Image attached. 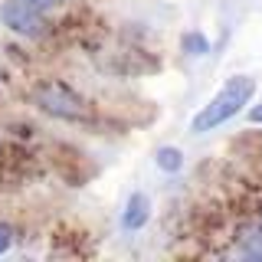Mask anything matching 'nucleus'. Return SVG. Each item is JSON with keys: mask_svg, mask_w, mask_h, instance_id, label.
<instances>
[{"mask_svg": "<svg viewBox=\"0 0 262 262\" xmlns=\"http://www.w3.org/2000/svg\"><path fill=\"white\" fill-rule=\"evenodd\" d=\"M239 256H246V259H262V233L243 236V243H239Z\"/></svg>", "mask_w": 262, "mask_h": 262, "instance_id": "obj_7", "label": "nucleus"}, {"mask_svg": "<svg viewBox=\"0 0 262 262\" xmlns=\"http://www.w3.org/2000/svg\"><path fill=\"white\" fill-rule=\"evenodd\" d=\"M27 4H33V7H43V10H53V7H59L62 0H27Z\"/></svg>", "mask_w": 262, "mask_h": 262, "instance_id": "obj_9", "label": "nucleus"}, {"mask_svg": "<svg viewBox=\"0 0 262 262\" xmlns=\"http://www.w3.org/2000/svg\"><path fill=\"white\" fill-rule=\"evenodd\" d=\"M154 161H158V167H161V170H167V174H174V170L184 167V154H180L177 147H161Z\"/></svg>", "mask_w": 262, "mask_h": 262, "instance_id": "obj_6", "label": "nucleus"}, {"mask_svg": "<svg viewBox=\"0 0 262 262\" xmlns=\"http://www.w3.org/2000/svg\"><path fill=\"white\" fill-rule=\"evenodd\" d=\"M36 102L43 105V112L49 115H56V118H72V121H79V118H85L89 108H85V102L76 95V92H69L66 85H43L36 92Z\"/></svg>", "mask_w": 262, "mask_h": 262, "instance_id": "obj_3", "label": "nucleus"}, {"mask_svg": "<svg viewBox=\"0 0 262 262\" xmlns=\"http://www.w3.org/2000/svg\"><path fill=\"white\" fill-rule=\"evenodd\" d=\"M180 46H184V53H187V56H207V53H210V39L203 36V33H196V30L184 33Z\"/></svg>", "mask_w": 262, "mask_h": 262, "instance_id": "obj_5", "label": "nucleus"}, {"mask_svg": "<svg viewBox=\"0 0 262 262\" xmlns=\"http://www.w3.org/2000/svg\"><path fill=\"white\" fill-rule=\"evenodd\" d=\"M0 20H4L7 30L20 33V36H30V39L46 36L43 13H39V7L27 4V0H7V4L0 7Z\"/></svg>", "mask_w": 262, "mask_h": 262, "instance_id": "obj_2", "label": "nucleus"}, {"mask_svg": "<svg viewBox=\"0 0 262 262\" xmlns=\"http://www.w3.org/2000/svg\"><path fill=\"white\" fill-rule=\"evenodd\" d=\"M10 243H13V229L7 226V223H0V256L10 249Z\"/></svg>", "mask_w": 262, "mask_h": 262, "instance_id": "obj_8", "label": "nucleus"}, {"mask_svg": "<svg viewBox=\"0 0 262 262\" xmlns=\"http://www.w3.org/2000/svg\"><path fill=\"white\" fill-rule=\"evenodd\" d=\"M249 121H252V125H262V105H256V108L249 112Z\"/></svg>", "mask_w": 262, "mask_h": 262, "instance_id": "obj_10", "label": "nucleus"}, {"mask_svg": "<svg viewBox=\"0 0 262 262\" xmlns=\"http://www.w3.org/2000/svg\"><path fill=\"white\" fill-rule=\"evenodd\" d=\"M147 216H151V200H147L144 193H131L125 210H121V226L141 229V226H147Z\"/></svg>", "mask_w": 262, "mask_h": 262, "instance_id": "obj_4", "label": "nucleus"}, {"mask_svg": "<svg viewBox=\"0 0 262 262\" xmlns=\"http://www.w3.org/2000/svg\"><path fill=\"white\" fill-rule=\"evenodd\" d=\"M252 95H256V79H252V76H233V79H226V85L193 115L190 131L207 135V131L226 125L229 118H236V115L252 102Z\"/></svg>", "mask_w": 262, "mask_h": 262, "instance_id": "obj_1", "label": "nucleus"}]
</instances>
